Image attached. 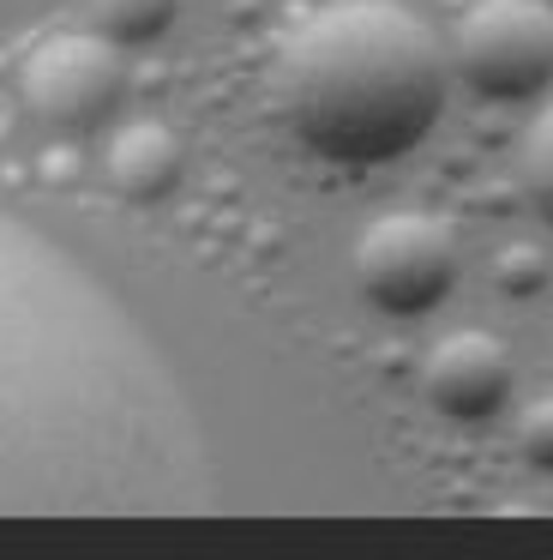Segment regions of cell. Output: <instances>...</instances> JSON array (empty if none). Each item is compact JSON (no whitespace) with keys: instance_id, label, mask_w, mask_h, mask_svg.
<instances>
[{"instance_id":"6da1fadb","label":"cell","mask_w":553,"mask_h":560,"mask_svg":"<svg viewBox=\"0 0 553 560\" xmlns=\"http://www.w3.org/2000/svg\"><path fill=\"white\" fill-rule=\"evenodd\" d=\"M276 109L325 163H397L445 109V55L397 0H337L283 43Z\"/></svg>"},{"instance_id":"7a4b0ae2","label":"cell","mask_w":553,"mask_h":560,"mask_svg":"<svg viewBox=\"0 0 553 560\" xmlns=\"http://www.w3.org/2000/svg\"><path fill=\"white\" fill-rule=\"evenodd\" d=\"M463 271L457 230L433 211H385L355 242V283L379 314L421 319L451 295Z\"/></svg>"},{"instance_id":"3957f363","label":"cell","mask_w":553,"mask_h":560,"mask_svg":"<svg viewBox=\"0 0 553 560\" xmlns=\"http://www.w3.org/2000/svg\"><path fill=\"white\" fill-rule=\"evenodd\" d=\"M451 67L475 97L523 103L553 85L548 0H475L451 31Z\"/></svg>"},{"instance_id":"277c9868","label":"cell","mask_w":553,"mask_h":560,"mask_svg":"<svg viewBox=\"0 0 553 560\" xmlns=\"http://www.w3.org/2000/svg\"><path fill=\"white\" fill-rule=\"evenodd\" d=\"M127 49L103 37V31H60V37L36 43L24 61V103L43 127L60 133H96L120 115L127 103Z\"/></svg>"},{"instance_id":"5b68a950","label":"cell","mask_w":553,"mask_h":560,"mask_svg":"<svg viewBox=\"0 0 553 560\" xmlns=\"http://www.w3.org/2000/svg\"><path fill=\"white\" fill-rule=\"evenodd\" d=\"M421 398L445 422H487L511 398V350L487 331H451L421 362Z\"/></svg>"},{"instance_id":"8992f818","label":"cell","mask_w":553,"mask_h":560,"mask_svg":"<svg viewBox=\"0 0 553 560\" xmlns=\"http://www.w3.org/2000/svg\"><path fill=\"white\" fill-rule=\"evenodd\" d=\"M103 170H108V187H115L120 199L156 206V199H168L180 187V175H187V145H180V133L163 121H127L108 139Z\"/></svg>"},{"instance_id":"52a82bcc","label":"cell","mask_w":553,"mask_h":560,"mask_svg":"<svg viewBox=\"0 0 553 560\" xmlns=\"http://www.w3.org/2000/svg\"><path fill=\"white\" fill-rule=\"evenodd\" d=\"M180 0H91V31H103L115 49H151L175 31Z\"/></svg>"},{"instance_id":"ba28073f","label":"cell","mask_w":553,"mask_h":560,"mask_svg":"<svg viewBox=\"0 0 553 560\" xmlns=\"http://www.w3.org/2000/svg\"><path fill=\"white\" fill-rule=\"evenodd\" d=\"M517 175H523V194H529V206H536V218L553 223V103L536 115V127L523 133Z\"/></svg>"},{"instance_id":"9c48e42d","label":"cell","mask_w":553,"mask_h":560,"mask_svg":"<svg viewBox=\"0 0 553 560\" xmlns=\"http://www.w3.org/2000/svg\"><path fill=\"white\" fill-rule=\"evenodd\" d=\"M517 452H523L529 470L553 476V398H536L517 422Z\"/></svg>"}]
</instances>
